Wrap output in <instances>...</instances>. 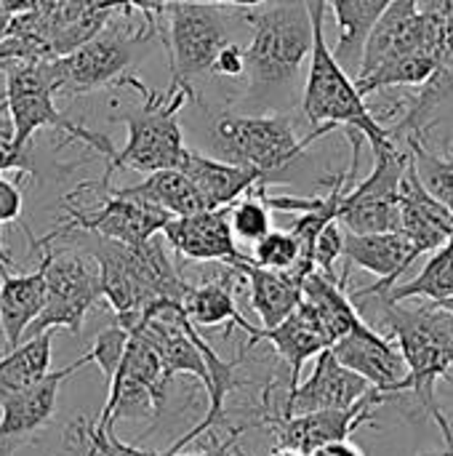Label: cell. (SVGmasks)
<instances>
[{"label": "cell", "mask_w": 453, "mask_h": 456, "mask_svg": "<svg viewBox=\"0 0 453 456\" xmlns=\"http://www.w3.org/2000/svg\"><path fill=\"white\" fill-rule=\"evenodd\" d=\"M417 456H453V446L451 449L446 446V449H441V452H425V454H417Z\"/></svg>", "instance_id": "cell-46"}, {"label": "cell", "mask_w": 453, "mask_h": 456, "mask_svg": "<svg viewBox=\"0 0 453 456\" xmlns=\"http://www.w3.org/2000/svg\"><path fill=\"white\" fill-rule=\"evenodd\" d=\"M174 3H214V5H238V8H248V5H259L262 0H117V5L125 13H144V16H155L160 19L166 13L168 5Z\"/></svg>", "instance_id": "cell-36"}, {"label": "cell", "mask_w": 453, "mask_h": 456, "mask_svg": "<svg viewBox=\"0 0 453 456\" xmlns=\"http://www.w3.org/2000/svg\"><path fill=\"white\" fill-rule=\"evenodd\" d=\"M120 86L133 88L142 96V104L136 112L117 118L128 128V142L123 150H115V155L107 160V174L101 182L109 184V176L117 168H131L139 174L179 168L187 155L179 112L187 104V99H195L192 88L171 80V88L155 91L136 75H125Z\"/></svg>", "instance_id": "cell-5"}, {"label": "cell", "mask_w": 453, "mask_h": 456, "mask_svg": "<svg viewBox=\"0 0 453 456\" xmlns=\"http://www.w3.org/2000/svg\"><path fill=\"white\" fill-rule=\"evenodd\" d=\"M248 428H251V425L232 428V430H230V438H224L222 444H214L208 452H198V454H184V452H176V454H168V452H152V456H246V454H238V441H240V436H243Z\"/></svg>", "instance_id": "cell-39"}, {"label": "cell", "mask_w": 453, "mask_h": 456, "mask_svg": "<svg viewBox=\"0 0 453 456\" xmlns=\"http://www.w3.org/2000/svg\"><path fill=\"white\" fill-rule=\"evenodd\" d=\"M21 206H24L21 190L0 174V224L16 222L21 216Z\"/></svg>", "instance_id": "cell-38"}, {"label": "cell", "mask_w": 453, "mask_h": 456, "mask_svg": "<svg viewBox=\"0 0 453 456\" xmlns=\"http://www.w3.org/2000/svg\"><path fill=\"white\" fill-rule=\"evenodd\" d=\"M422 254L414 248V243L403 232H347L344 230V248L342 259L347 267H360L371 275H376L374 286L355 289L350 291V299H363V297H379L387 294L398 278L419 259Z\"/></svg>", "instance_id": "cell-18"}, {"label": "cell", "mask_w": 453, "mask_h": 456, "mask_svg": "<svg viewBox=\"0 0 453 456\" xmlns=\"http://www.w3.org/2000/svg\"><path fill=\"white\" fill-rule=\"evenodd\" d=\"M8 24H11V16H8V13H5V11L0 8V40H3L5 35H8Z\"/></svg>", "instance_id": "cell-44"}, {"label": "cell", "mask_w": 453, "mask_h": 456, "mask_svg": "<svg viewBox=\"0 0 453 456\" xmlns=\"http://www.w3.org/2000/svg\"><path fill=\"white\" fill-rule=\"evenodd\" d=\"M56 240L72 243L88 259H93L101 299H107L115 323L123 329H131L152 302L158 299L182 302L190 289L176 262L171 259L168 243L163 240L160 232L144 243H120L93 232H67ZM32 246H43V243H32Z\"/></svg>", "instance_id": "cell-2"}, {"label": "cell", "mask_w": 453, "mask_h": 456, "mask_svg": "<svg viewBox=\"0 0 453 456\" xmlns=\"http://www.w3.org/2000/svg\"><path fill=\"white\" fill-rule=\"evenodd\" d=\"M453 227V214L441 206L419 182L411 160L406 163L400 179V222L398 232H403L419 254H433L449 240Z\"/></svg>", "instance_id": "cell-21"}, {"label": "cell", "mask_w": 453, "mask_h": 456, "mask_svg": "<svg viewBox=\"0 0 453 456\" xmlns=\"http://www.w3.org/2000/svg\"><path fill=\"white\" fill-rule=\"evenodd\" d=\"M53 331L56 329H48L37 337L21 339L16 347L8 350V355L0 358V398L29 387L48 374Z\"/></svg>", "instance_id": "cell-28"}, {"label": "cell", "mask_w": 453, "mask_h": 456, "mask_svg": "<svg viewBox=\"0 0 453 456\" xmlns=\"http://www.w3.org/2000/svg\"><path fill=\"white\" fill-rule=\"evenodd\" d=\"M16 267V262L11 259V254H8V248L3 246V238H0V270H13Z\"/></svg>", "instance_id": "cell-43"}, {"label": "cell", "mask_w": 453, "mask_h": 456, "mask_svg": "<svg viewBox=\"0 0 453 456\" xmlns=\"http://www.w3.org/2000/svg\"><path fill=\"white\" fill-rule=\"evenodd\" d=\"M272 456H304L302 452H294V449H283V446H275Z\"/></svg>", "instance_id": "cell-45"}, {"label": "cell", "mask_w": 453, "mask_h": 456, "mask_svg": "<svg viewBox=\"0 0 453 456\" xmlns=\"http://www.w3.org/2000/svg\"><path fill=\"white\" fill-rule=\"evenodd\" d=\"M152 35H160V19L139 13V21H133V13L120 11L117 19L112 16L91 40L48 61L56 96H83L120 83L139 45Z\"/></svg>", "instance_id": "cell-7"}, {"label": "cell", "mask_w": 453, "mask_h": 456, "mask_svg": "<svg viewBox=\"0 0 453 456\" xmlns=\"http://www.w3.org/2000/svg\"><path fill=\"white\" fill-rule=\"evenodd\" d=\"M403 144L409 147V160L425 190L453 214V155L433 150L419 139H406Z\"/></svg>", "instance_id": "cell-30"}, {"label": "cell", "mask_w": 453, "mask_h": 456, "mask_svg": "<svg viewBox=\"0 0 453 456\" xmlns=\"http://www.w3.org/2000/svg\"><path fill=\"white\" fill-rule=\"evenodd\" d=\"M238 281H240V273L227 267L219 278L206 281L200 286H190L182 299V310H184L187 321L200 329L227 326V334L232 329H243L246 334H254L256 326L248 323L235 305V283Z\"/></svg>", "instance_id": "cell-23"}, {"label": "cell", "mask_w": 453, "mask_h": 456, "mask_svg": "<svg viewBox=\"0 0 453 456\" xmlns=\"http://www.w3.org/2000/svg\"><path fill=\"white\" fill-rule=\"evenodd\" d=\"M179 171L195 184L206 208H227L235 200H240L246 192L264 187L259 171L227 163L219 158H208L195 150H187Z\"/></svg>", "instance_id": "cell-22"}, {"label": "cell", "mask_w": 453, "mask_h": 456, "mask_svg": "<svg viewBox=\"0 0 453 456\" xmlns=\"http://www.w3.org/2000/svg\"><path fill=\"white\" fill-rule=\"evenodd\" d=\"M326 3L334 8L339 24V45L334 56L347 72L358 75L366 37L392 0H326Z\"/></svg>", "instance_id": "cell-26"}, {"label": "cell", "mask_w": 453, "mask_h": 456, "mask_svg": "<svg viewBox=\"0 0 453 456\" xmlns=\"http://www.w3.org/2000/svg\"><path fill=\"white\" fill-rule=\"evenodd\" d=\"M342 248H344V227L334 219L320 230V235L315 240V248H312L315 270L336 278V262L342 259Z\"/></svg>", "instance_id": "cell-34"}, {"label": "cell", "mask_w": 453, "mask_h": 456, "mask_svg": "<svg viewBox=\"0 0 453 456\" xmlns=\"http://www.w3.org/2000/svg\"><path fill=\"white\" fill-rule=\"evenodd\" d=\"M171 390V379L163 371L158 350L139 334L128 329L125 350L115 377L107 382V401L96 419L99 428H115L120 419L158 417Z\"/></svg>", "instance_id": "cell-11"}, {"label": "cell", "mask_w": 453, "mask_h": 456, "mask_svg": "<svg viewBox=\"0 0 453 456\" xmlns=\"http://www.w3.org/2000/svg\"><path fill=\"white\" fill-rule=\"evenodd\" d=\"M259 190L262 187L246 192L240 200H235L230 206V227H232L235 240L251 243V246L272 230V214H270L267 203L262 200Z\"/></svg>", "instance_id": "cell-33"}, {"label": "cell", "mask_w": 453, "mask_h": 456, "mask_svg": "<svg viewBox=\"0 0 453 456\" xmlns=\"http://www.w3.org/2000/svg\"><path fill=\"white\" fill-rule=\"evenodd\" d=\"M318 139L320 134L315 128L299 139L294 120L286 112H222L211 120V147L216 158L259 171L264 187L288 182L286 171H291Z\"/></svg>", "instance_id": "cell-6"}, {"label": "cell", "mask_w": 453, "mask_h": 456, "mask_svg": "<svg viewBox=\"0 0 453 456\" xmlns=\"http://www.w3.org/2000/svg\"><path fill=\"white\" fill-rule=\"evenodd\" d=\"M390 302H406V299H430L443 302L453 299V243L446 240L441 248L433 251L427 265L417 278L409 283H395L387 294H379Z\"/></svg>", "instance_id": "cell-29"}, {"label": "cell", "mask_w": 453, "mask_h": 456, "mask_svg": "<svg viewBox=\"0 0 453 456\" xmlns=\"http://www.w3.org/2000/svg\"><path fill=\"white\" fill-rule=\"evenodd\" d=\"M312 13V51L310 69L302 91V112L307 123L320 134H331L334 128L358 131L371 150L392 144L390 131L371 115L366 96L358 91L355 77L336 61L334 51L326 43V0H307Z\"/></svg>", "instance_id": "cell-4"}, {"label": "cell", "mask_w": 453, "mask_h": 456, "mask_svg": "<svg viewBox=\"0 0 453 456\" xmlns=\"http://www.w3.org/2000/svg\"><path fill=\"white\" fill-rule=\"evenodd\" d=\"M310 456H366L360 446H355L350 438L347 441H334V444H326L320 449H315Z\"/></svg>", "instance_id": "cell-40"}, {"label": "cell", "mask_w": 453, "mask_h": 456, "mask_svg": "<svg viewBox=\"0 0 453 456\" xmlns=\"http://www.w3.org/2000/svg\"><path fill=\"white\" fill-rule=\"evenodd\" d=\"M433 150H441V152H449L453 155V128H449L446 134H441L433 144H430Z\"/></svg>", "instance_id": "cell-42"}, {"label": "cell", "mask_w": 453, "mask_h": 456, "mask_svg": "<svg viewBox=\"0 0 453 456\" xmlns=\"http://www.w3.org/2000/svg\"><path fill=\"white\" fill-rule=\"evenodd\" d=\"M409 163L406 144H387L374 150V171L347 187L339 203L336 222L347 232H395L400 222V179Z\"/></svg>", "instance_id": "cell-13"}, {"label": "cell", "mask_w": 453, "mask_h": 456, "mask_svg": "<svg viewBox=\"0 0 453 456\" xmlns=\"http://www.w3.org/2000/svg\"><path fill=\"white\" fill-rule=\"evenodd\" d=\"M45 299V270L43 262L35 273L27 275H8L0 270V334L11 347H16L27 329L43 310Z\"/></svg>", "instance_id": "cell-24"}, {"label": "cell", "mask_w": 453, "mask_h": 456, "mask_svg": "<svg viewBox=\"0 0 453 456\" xmlns=\"http://www.w3.org/2000/svg\"><path fill=\"white\" fill-rule=\"evenodd\" d=\"M48 0H0V8L8 16H21V13H32L37 8H43Z\"/></svg>", "instance_id": "cell-41"}, {"label": "cell", "mask_w": 453, "mask_h": 456, "mask_svg": "<svg viewBox=\"0 0 453 456\" xmlns=\"http://www.w3.org/2000/svg\"><path fill=\"white\" fill-rule=\"evenodd\" d=\"M251 262L264 270L294 273L302 281L310 275V270L302 267V248H299V240L291 235V230H270L264 238H259L254 243Z\"/></svg>", "instance_id": "cell-32"}, {"label": "cell", "mask_w": 453, "mask_h": 456, "mask_svg": "<svg viewBox=\"0 0 453 456\" xmlns=\"http://www.w3.org/2000/svg\"><path fill=\"white\" fill-rule=\"evenodd\" d=\"M251 29L246 45L248 102L280 110L296 96L299 75L312 51V13L307 0H262L240 8Z\"/></svg>", "instance_id": "cell-3"}, {"label": "cell", "mask_w": 453, "mask_h": 456, "mask_svg": "<svg viewBox=\"0 0 453 456\" xmlns=\"http://www.w3.org/2000/svg\"><path fill=\"white\" fill-rule=\"evenodd\" d=\"M123 192L142 198L158 208H163L168 216H187V214H198L206 211V203L200 198V192L195 190V184L179 171V168H166V171H155L147 174V179H142L139 184L131 187H120Z\"/></svg>", "instance_id": "cell-27"}, {"label": "cell", "mask_w": 453, "mask_h": 456, "mask_svg": "<svg viewBox=\"0 0 453 456\" xmlns=\"http://www.w3.org/2000/svg\"><path fill=\"white\" fill-rule=\"evenodd\" d=\"M259 342H270L278 353V358L288 366V390H294L302 382V369L310 358H315L318 353L331 347L328 334L323 331L318 315L312 313V307L302 299L299 307L280 321L275 329H254V334H248V345L246 350L256 347Z\"/></svg>", "instance_id": "cell-20"}, {"label": "cell", "mask_w": 453, "mask_h": 456, "mask_svg": "<svg viewBox=\"0 0 453 456\" xmlns=\"http://www.w3.org/2000/svg\"><path fill=\"white\" fill-rule=\"evenodd\" d=\"M355 307H371L379 313V321L371 323L382 331L403 355L409 366V382L419 411H425L443 433L446 446H453V428L446 411L438 403L435 385L441 379L453 382V315L430 299H406L390 302L384 297L355 299Z\"/></svg>", "instance_id": "cell-1"}, {"label": "cell", "mask_w": 453, "mask_h": 456, "mask_svg": "<svg viewBox=\"0 0 453 456\" xmlns=\"http://www.w3.org/2000/svg\"><path fill=\"white\" fill-rule=\"evenodd\" d=\"M45 270V299L35 323L27 329V339L48 329H67L77 334L88 310L101 299L99 275L80 248L35 246Z\"/></svg>", "instance_id": "cell-10"}, {"label": "cell", "mask_w": 453, "mask_h": 456, "mask_svg": "<svg viewBox=\"0 0 453 456\" xmlns=\"http://www.w3.org/2000/svg\"><path fill=\"white\" fill-rule=\"evenodd\" d=\"M371 390L374 387L360 374L342 366L328 347L315 355V369L307 377V382H299L294 390H288L283 406H278L275 414L291 417V414H307V411L350 409Z\"/></svg>", "instance_id": "cell-19"}, {"label": "cell", "mask_w": 453, "mask_h": 456, "mask_svg": "<svg viewBox=\"0 0 453 456\" xmlns=\"http://www.w3.org/2000/svg\"><path fill=\"white\" fill-rule=\"evenodd\" d=\"M83 366H93L88 350L59 371H48L35 385L0 398V454L8 456L51 425L59 406V387Z\"/></svg>", "instance_id": "cell-15"}, {"label": "cell", "mask_w": 453, "mask_h": 456, "mask_svg": "<svg viewBox=\"0 0 453 456\" xmlns=\"http://www.w3.org/2000/svg\"><path fill=\"white\" fill-rule=\"evenodd\" d=\"M160 235L176 256L190 262H222L238 273L243 265L251 262V256L240 251L232 235L230 206L206 208L187 216H171Z\"/></svg>", "instance_id": "cell-16"}, {"label": "cell", "mask_w": 453, "mask_h": 456, "mask_svg": "<svg viewBox=\"0 0 453 456\" xmlns=\"http://www.w3.org/2000/svg\"><path fill=\"white\" fill-rule=\"evenodd\" d=\"M168 13V59L171 77L192 88L195 80L211 75L219 51L232 43L227 16L214 3H174ZM195 94V88H192Z\"/></svg>", "instance_id": "cell-12"}, {"label": "cell", "mask_w": 453, "mask_h": 456, "mask_svg": "<svg viewBox=\"0 0 453 456\" xmlns=\"http://www.w3.org/2000/svg\"><path fill=\"white\" fill-rule=\"evenodd\" d=\"M331 353L336 355L342 366L360 374L374 390L387 393L392 398L409 395L411 382H409V366L403 355L368 321H363L358 329H352L339 342H334Z\"/></svg>", "instance_id": "cell-17"}, {"label": "cell", "mask_w": 453, "mask_h": 456, "mask_svg": "<svg viewBox=\"0 0 453 456\" xmlns=\"http://www.w3.org/2000/svg\"><path fill=\"white\" fill-rule=\"evenodd\" d=\"M64 446L83 456H152V452L123 444L115 436V428H99L91 417H77L64 430Z\"/></svg>", "instance_id": "cell-31"}, {"label": "cell", "mask_w": 453, "mask_h": 456, "mask_svg": "<svg viewBox=\"0 0 453 456\" xmlns=\"http://www.w3.org/2000/svg\"><path fill=\"white\" fill-rule=\"evenodd\" d=\"M0 69L5 75L3 104L11 118L13 142L19 150L29 147L37 128H56L67 139H77L88 150H96L104 160H109L115 155V147L104 134L83 128L59 112L48 61H13Z\"/></svg>", "instance_id": "cell-8"}, {"label": "cell", "mask_w": 453, "mask_h": 456, "mask_svg": "<svg viewBox=\"0 0 453 456\" xmlns=\"http://www.w3.org/2000/svg\"><path fill=\"white\" fill-rule=\"evenodd\" d=\"M395 401L387 393L371 390L350 409H328V411H307V414H291L280 417L275 411H262V419L254 428H267L275 436V446L294 449L310 456L315 449L347 441L352 433H358L363 425H374V414L379 406Z\"/></svg>", "instance_id": "cell-14"}, {"label": "cell", "mask_w": 453, "mask_h": 456, "mask_svg": "<svg viewBox=\"0 0 453 456\" xmlns=\"http://www.w3.org/2000/svg\"><path fill=\"white\" fill-rule=\"evenodd\" d=\"M211 75H216V77H240V75H246V48L238 45L235 40L227 43L219 51Z\"/></svg>", "instance_id": "cell-37"}, {"label": "cell", "mask_w": 453, "mask_h": 456, "mask_svg": "<svg viewBox=\"0 0 453 456\" xmlns=\"http://www.w3.org/2000/svg\"><path fill=\"white\" fill-rule=\"evenodd\" d=\"M240 275L248 281V299L262 321V329H275L302 302V278L294 273L264 270L248 262L240 267Z\"/></svg>", "instance_id": "cell-25"}, {"label": "cell", "mask_w": 453, "mask_h": 456, "mask_svg": "<svg viewBox=\"0 0 453 456\" xmlns=\"http://www.w3.org/2000/svg\"><path fill=\"white\" fill-rule=\"evenodd\" d=\"M441 305H443V307H446V310H449V313H451V315H453V299H443Z\"/></svg>", "instance_id": "cell-47"}, {"label": "cell", "mask_w": 453, "mask_h": 456, "mask_svg": "<svg viewBox=\"0 0 453 456\" xmlns=\"http://www.w3.org/2000/svg\"><path fill=\"white\" fill-rule=\"evenodd\" d=\"M3 171H19V176L32 174L29 152L19 150L13 142V126L8 112H0V174Z\"/></svg>", "instance_id": "cell-35"}, {"label": "cell", "mask_w": 453, "mask_h": 456, "mask_svg": "<svg viewBox=\"0 0 453 456\" xmlns=\"http://www.w3.org/2000/svg\"><path fill=\"white\" fill-rule=\"evenodd\" d=\"M96 190L99 206L83 208L72 200H64V219L43 238L29 235V243H51L67 232H93L120 243H144L158 235L171 219L163 208L123 192L120 187H109L107 182L85 184Z\"/></svg>", "instance_id": "cell-9"}]
</instances>
